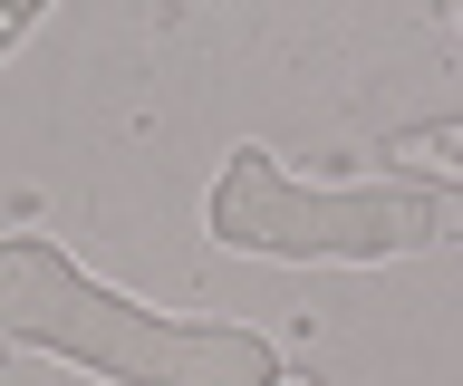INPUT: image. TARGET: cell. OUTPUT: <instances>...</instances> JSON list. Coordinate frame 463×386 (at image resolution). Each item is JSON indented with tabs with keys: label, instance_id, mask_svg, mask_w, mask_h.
Instances as JSON below:
<instances>
[{
	"label": "cell",
	"instance_id": "cell-1",
	"mask_svg": "<svg viewBox=\"0 0 463 386\" xmlns=\"http://www.w3.org/2000/svg\"><path fill=\"white\" fill-rule=\"evenodd\" d=\"M0 338L58 348L107 386H280V348L260 328L155 319L107 280H87L58 241H0Z\"/></svg>",
	"mask_w": 463,
	"mask_h": 386
},
{
	"label": "cell",
	"instance_id": "cell-2",
	"mask_svg": "<svg viewBox=\"0 0 463 386\" xmlns=\"http://www.w3.org/2000/svg\"><path fill=\"white\" fill-rule=\"evenodd\" d=\"M213 232L232 251H280V261H396L463 241V203L434 184H367V193H309L260 146H241L213 184Z\"/></svg>",
	"mask_w": 463,
	"mask_h": 386
},
{
	"label": "cell",
	"instance_id": "cell-3",
	"mask_svg": "<svg viewBox=\"0 0 463 386\" xmlns=\"http://www.w3.org/2000/svg\"><path fill=\"white\" fill-rule=\"evenodd\" d=\"M39 10H49V0H0V59L29 39V20H39Z\"/></svg>",
	"mask_w": 463,
	"mask_h": 386
},
{
	"label": "cell",
	"instance_id": "cell-4",
	"mask_svg": "<svg viewBox=\"0 0 463 386\" xmlns=\"http://www.w3.org/2000/svg\"><path fill=\"white\" fill-rule=\"evenodd\" d=\"M280 386H318V377H280Z\"/></svg>",
	"mask_w": 463,
	"mask_h": 386
}]
</instances>
